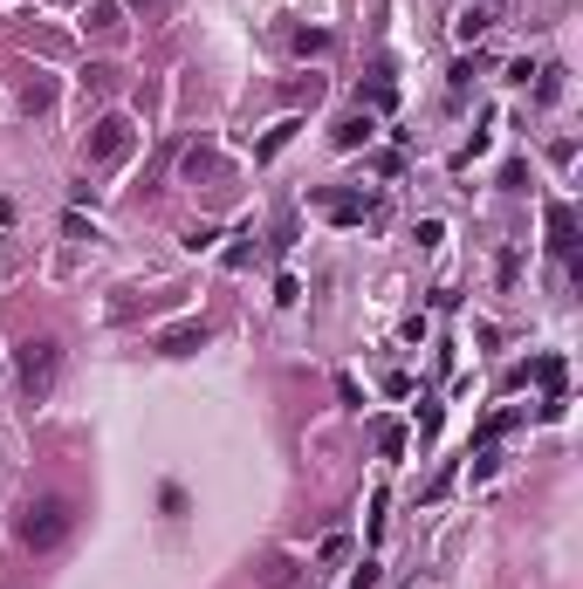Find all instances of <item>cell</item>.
<instances>
[{"mask_svg":"<svg viewBox=\"0 0 583 589\" xmlns=\"http://www.w3.org/2000/svg\"><path fill=\"white\" fill-rule=\"evenodd\" d=\"M14 535H21V548H35V555L62 548V541L76 535V500H62V493H42V500H27L21 521H14Z\"/></svg>","mask_w":583,"mask_h":589,"instance_id":"obj_1","label":"cell"},{"mask_svg":"<svg viewBox=\"0 0 583 589\" xmlns=\"http://www.w3.org/2000/svg\"><path fill=\"white\" fill-rule=\"evenodd\" d=\"M14 370H21V391H27V405H42V398L55 391V377H62V343H55V336H35V343H21Z\"/></svg>","mask_w":583,"mask_h":589,"instance_id":"obj_2","label":"cell"},{"mask_svg":"<svg viewBox=\"0 0 583 589\" xmlns=\"http://www.w3.org/2000/svg\"><path fill=\"white\" fill-rule=\"evenodd\" d=\"M137 144V130H131V117H124V110H110L104 124L89 130V144H82V158H89V165H117V158L131 151Z\"/></svg>","mask_w":583,"mask_h":589,"instance_id":"obj_3","label":"cell"},{"mask_svg":"<svg viewBox=\"0 0 583 589\" xmlns=\"http://www.w3.org/2000/svg\"><path fill=\"white\" fill-rule=\"evenodd\" d=\"M549 254L577 267V213H570L563 199H549Z\"/></svg>","mask_w":583,"mask_h":589,"instance_id":"obj_4","label":"cell"},{"mask_svg":"<svg viewBox=\"0 0 583 589\" xmlns=\"http://www.w3.org/2000/svg\"><path fill=\"white\" fill-rule=\"evenodd\" d=\"M199 343H206V322H179V329H165V336H159L165 357H192Z\"/></svg>","mask_w":583,"mask_h":589,"instance_id":"obj_5","label":"cell"},{"mask_svg":"<svg viewBox=\"0 0 583 589\" xmlns=\"http://www.w3.org/2000/svg\"><path fill=\"white\" fill-rule=\"evenodd\" d=\"M323 213H330L337 227H357V220L371 213V199H357V192H330V199H323Z\"/></svg>","mask_w":583,"mask_h":589,"instance_id":"obj_6","label":"cell"},{"mask_svg":"<svg viewBox=\"0 0 583 589\" xmlns=\"http://www.w3.org/2000/svg\"><path fill=\"white\" fill-rule=\"evenodd\" d=\"M371 110H364V117H344V124H337V151H357V144H371Z\"/></svg>","mask_w":583,"mask_h":589,"instance_id":"obj_7","label":"cell"},{"mask_svg":"<svg viewBox=\"0 0 583 589\" xmlns=\"http://www.w3.org/2000/svg\"><path fill=\"white\" fill-rule=\"evenodd\" d=\"M487 27H494V7L480 0V7H467V14H460V27H453V35H460V42H480Z\"/></svg>","mask_w":583,"mask_h":589,"instance_id":"obj_8","label":"cell"},{"mask_svg":"<svg viewBox=\"0 0 583 589\" xmlns=\"http://www.w3.org/2000/svg\"><path fill=\"white\" fill-rule=\"evenodd\" d=\"M289 49L295 55H323V49H330V35H323V27H289Z\"/></svg>","mask_w":583,"mask_h":589,"instance_id":"obj_9","label":"cell"},{"mask_svg":"<svg viewBox=\"0 0 583 589\" xmlns=\"http://www.w3.org/2000/svg\"><path fill=\"white\" fill-rule=\"evenodd\" d=\"M535 384L549 391V398H563V357H542V363H535Z\"/></svg>","mask_w":583,"mask_h":589,"instance_id":"obj_10","label":"cell"},{"mask_svg":"<svg viewBox=\"0 0 583 589\" xmlns=\"http://www.w3.org/2000/svg\"><path fill=\"white\" fill-rule=\"evenodd\" d=\"M89 27H97V35H117V27H124V14H117V0H104V7H89Z\"/></svg>","mask_w":583,"mask_h":589,"instance_id":"obj_11","label":"cell"},{"mask_svg":"<svg viewBox=\"0 0 583 589\" xmlns=\"http://www.w3.org/2000/svg\"><path fill=\"white\" fill-rule=\"evenodd\" d=\"M508 425H515V411H494V418H487V425H480V438H474V446H480V453H487V446H494V438H501Z\"/></svg>","mask_w":583,"mask_h":589,"instance_id":"obj_12","label":"cell"},{"mask_svg":"<svg viewBox=\"0 0 583 589\" xmlns=\"http://www.w3.org/2000/svg\"><path fill=\"white\" fill-rule=\"evenodd\" d=\"M295 130H302V124H295V117H289V124H275V130H268V144H261V158H275V151H282V144H289V137H295Z\"/></svg>","mask_w":583,"mask_h":589,"instance_id":"obj_13","label":"cell"},{"mask_svg":"<svg viewBox=\"0 0 583 589\" xmlns=\"http://www.w3.org/2000/svg\"><path fill=\"white\" fill-rule=\"evenodd\" d=\"M82 82H89V89H110V82H117V69H110V62H89V69H82Z\"/></svg>","mask_w":583,"mask_h":589,"instance_id":"obj_14","label":"cell"},{"mask_svg":"<svg viewBox=\"0 0 583 589\" xmlns=\"http://www.w3.org/2000/svg\"><path fill=\"white\" fill-rule=\"evenodd\" d=\"M344 555H350V541H344V535H330V541L316 548V562H344Z\"/></svg>","mask_w":583,"mask_h":589,"instance_id":"obj_15","label":"cell"},{"mask_svg":"<svg viewBox=\"0 0 583 589\" xmlns=\"http://www.w3.org/2000/svg\"><path fill=\"white\" fill-rule=\"evenodd\" d=\"M377 583H385V569H377V562H364L357 576H350V589H377Z\"/></svg>","mask_w":583,"mask_h":589,"instance_id":"obj_16","label":"cell"},{"mask_svg":"<svg viewBox=\"0 0 583 589\" xmlns=\"http://www.w3.org/2000/svg\"><path fill=\"white\" fill-rule=\"evenodd\" d=\"M137 7H165V0H137Z\"/></svg>","mask_w":583,"mask_h":589,"instance_id":"obj_17","label":"cell"}]
</instances>
